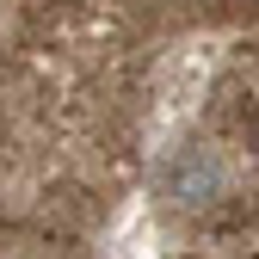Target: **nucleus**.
Listing matches in <instances>:
<instances>
[{
    "label": "nucleus",
    "instance_id": "obj_1",
    "mask_svg": "<svg viewBox=\"0 0 259 259\" xmlns=\"http://www.w3.org/2000/svg\"><path fill=\"white\" fill-rule=\"evenodd\" d=\"M167 191H173V204H179V210L216 204V191H222V160H216L210 148H185L173 167H167Z\"/></svg>",
    "mask_w": 259,
    "mask_h": 259
}]
</instances>
